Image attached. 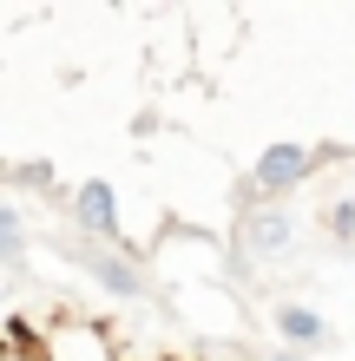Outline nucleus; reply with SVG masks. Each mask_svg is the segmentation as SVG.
Returning a JSON list of instances; mask_svg holds the SVG:
<instances>
[{"instance_id":"obj_7","label":"nucleus","mask_w":355,"mask_h":361,"mask_svg":"<svg viewBox=\"0 0 355 361\" xmlns=\"http://www.w3.org/2000/svg\"><path fill=\"white\" fill-rule=\"evenodd\" d=\"M270 361H303V355H270Z\"/></svg>"},{"instance_id":"obj_1","label":"nucleus","mask_w":355,"mask_h":361,"mask_svg":"<svg viewBox=\"0 0 355 361\" xmlns=\"http://www.w3.org/2000/svg\"><path fill=\"white\" fill-rule=\"evenodd\" d=\"M309 171H316V152H309V145H270V152L257 158V184L263 190H289Z\"/></svg>"},{"instance_id":"obj_2","label":"nucleus","mask_w":355,"mask_h":361,"mask_svg":"<svg viewBox=\"0 0 355 361\" xmlns=\"http://www.w3.org/2000/svg\"><path fill=\"white\" fill-rule=\"evenodd\" d=\"M79 224L86 230H112L119 224V204H112L106 184H79Z\"/></svg>"},{"instance_id":"obj_4","label":"nucleus","mask_w":355,"mask_h":361,"mask_svg":"<svg viewBox=\"0 0 355 361\" xmlns=\"http://www.w3.org/2000/svg\"><path fill=\"white\" fill-rule=\"evenodd\" d=\"M277 329L289 335V342H329L323 315H309V309H277Z\"/></svg>"},{"instance_id":"obj_8","label":"nucleus","mask_w":355,"mask_h":361,"mask_svg":"<svg viewBox=\"0 0 355 361\" xmlns=\"http://www.w3.org/2000/svg\"><path fill=\"white\" fill-rule=\"evenodd\" d=\"M7 361H27V355H20V348H13V355H7Z\"/></svg>"},{"instance_id":"obj_6","label":"nucleus","mask_w":355,"mask_h":361,"mask_svg":"<svg viewBox=\"0 0 355 361\" xmlns=\"http://www.w3.org/2000/svg\"><path fill=\"white\" fill-rule=\"evenodd\" d=\"M0 250L20 257V217H13V210H0Z\"/></svg>"},{"instance_id":"obj_5","label":"nucleus","mask_w":355,"mask_h":361,"mask_svg":"<svg viewBox=\"0 0 355 361\" xmlns=\"http://www.w3.org/2000/svg\"><path fill=\"white\" fill-rule=\"evenodd\" d=\"M283 237H289L283 217H257V224H250V243H257V250H283Z\"/></svg>"},{"instance_id":"obj_3","label":"nucleus","mask_w":355,"mask_h":361,"mask_svg":"<svg viewBox=\"0 0 355 361\" xmlns=\"http://www.w3.org/2000/svg\"><path fill=\"white\" fill-rule=\"evenodd\" d=\"M79 257H86V269L99 276V283H112L119 295H138V269H125L119 257H99V250H79Z\"/></svg>"}]
</instances>
